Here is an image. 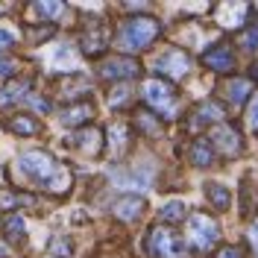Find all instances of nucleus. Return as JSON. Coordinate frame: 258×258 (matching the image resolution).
Listing matches in <instances>:
<instances>
[{
	"label": "nucleus",
	"mask_w": 258,
	"mask_h": 258,
	"mask_svg": "<svg viewBox=\"0 0 258 258\" xmlns=\"http://www.w3.org/2000/svg\"><path fill=\"white\" fill-rule=\"evenodd\" d=\"M18 167H21V173L30 179L32 185H38V188H44V191L62 194V191H68V185H71V173L62 167V161H56L50 153H41V150L24 153Z\"/></svg>",
	"instance_id": "nucleus-1"
},
{
	"label": "nucleus",
	"mask_w": 258,
	"mask_h": 258,
	"mask_svg": "<svg viewBox=\"0 0 258 258\" xmlns=\"http://www.w3.org/2000/svg\"><path fill=\"white\" fill-rule=\"evenodd\" d=\"M159 35H161V24L156 18L135 15L123 24V30H120V44H123V50H129V53H141V50H147Z\"/></svg>",
	"instance_id": "nucleus-2"
},
{
	"label": "nucleus",
	"mask_w": 258,
	"mask_h": 258,
	"mask_svg": "<svg viewBox=\"0 0 258 258\" xmlns=\"http://www.w3.org/2000/svg\"><path fill=\"white\" fill-rule=\"evenodd\" d=\"M141 100L159 114H170L176 109V88L167 80H161V77H150L141 85Z\"/></svg>",
	"instance_id": "nucleus-3"
},
{
	"label": "nucleus",
	"mask_w": 258,
	"mask_h": 258,
	"mask_svg": "<svg viewBox=\"0 0 258 258\" xmlns=\"http://www.w3.org/2000/svg\"><path fill=\"white\" fill-rule=\"evenodd\" d=\"M150 255L153 258H188V246L170 226H156L150 232Z\"/></svg>",
	"instance_id": "nucleus-4"
},
{
	"label": "nucleus",
	"mask_w": 258,
	"mask_h": 258,
	"mask_svg": "<svg viewBox=\"0 0 258 258\" xmlns=\"http://www.w3.org/2000/svg\"><path fill=\"white\" fill-rule=\"evenodd\" d=\"M188 241L197 249H211L220 241V226L214 223L209 214H191L188 217Z\"/></svg>",
	"instance_id": "nucleus-5"
},
{
	"label": "nucleus",
	"mask_w": 258,
	"mask_h": 258,
	"mask_svg": "<svg viewBox=\"0 0 258 258\" xmlns=\"http://www.w3.org/2000/svg\"><path fill=\"white\" fill-rule=\"evenodd\" d=\"M211 147H214V153H220L223 159H235V156H241L243 150V138L241 132L232 126V123H220V126H214L211 132Z\"/></svg>",
	"instance_id": "nucleus-6"
},
{
	"label": "nucleus",
	"mask_w": 258,
	"mask_h": 258,
	"mask_svg": "<svg viewBox=\"0 0 258 258\" xmlns=\"http://www.w3.org/2000/svg\"><path fill=\"white\" fill-rule=\"evenodd\" d=\"M161 80H185L191 74V56L179 47H167L159 59Z\"/></svg>",
	"instance_id": "nucleus-7"
},
{
	"label": "nucleus",
	"mask_w": 258,
	"mask_h": 258,
	"mask_svg": "<svg viewBox=\"0 0 258 258\" xmlns=\"http://www.w3.org/2000/svg\"><path fill=\"white\" fill-rule=\"evenodd\" d=\"M141 74V64L135 62V59H129V56H117V59H109V62L100 64V77L103 80H132V77H138Z\"/></svg>",
	"instance_id": "nucleus-8"
},
{
	"label": "nucleus",
	"mask_w": 258,
	"mask_h": 258,
	"mask_svg": "<svg viewBox=\"0 0 258 258\" xmlns=\"http://www.w3.org/2000/svg\"><path fill=\"white\" fill-rule=\"evenodd\" d=\"M114 217L117 220H123V223H135V220H141L147 211V200L144 197H138V194H123V197H117L114 200Z\"/></svg>",
	"instance_id": "nucleus-9"
},
{
	"label": "nucleus",
	"mask_w": 258,
	"mask_h": 258,
	"mask_svg": "<svg viewBox=\"0 0 258 258\" xmlns=\"http://www.w3.org/2000/svg\"><path fill=\"white\" fill-rule=\"evenodd\" d=\"M82 53L85 56H100V53H106V47H109V27L100 21V24H94V27H88V30L82 32Z\"/></svg>",
	"instance_id": "nucleus-10"
},
{
	"label": "nucleus",
	"mask_w": 258,
	"mask_h": 258,
	"mask_svg": "<svg viewBox=\"0 0 258 258\" xmlns=\"http://www.w3.org/2000/svg\"><path fill=\"white\" fill-rule=\"evenodd\" d=\"M203 64L209 71H217V74H229L235 68V53H232L229 44H214L203 53Z\"/></svg>",
	"instance_id": "nucleus-11"
},
{
	"label": "nucleus",
	"mask_w": 258,
	"mask_h": 258,
	"mask_svg": "<svg viewBox=\"0 0 258 258\" xmlns=\"http://www.w3.org/2000/svg\"><path fill=\"white\" fill-rule=\"evenodd\" d=\"M91 117H94V103H91V100H80V103H71L68 109H62V112H59V120H62L64 126H74V129L85 126V123H88Z\"/></svg>",
	"instance_id": "nucleus-12"
},
{
	"label": "nucleus",
	"mask_w": 258,
	"mask_h": 258,
	"mask_svg": "<svg viewBox=\"0 0 258 258\" xmlns=\"http://www.w3.org/2000/svg\"><path fill=\"white\" fill-rule=\"evenodd\" d=\"M68 147L80 150L85 156H100L103 153V132L100 129H82L74 138H68Z\"/></svg>",
	"instance_id": "nucleus-13"
},
{
	"label": "nucleus",
	"mask_w": 258,
	"mask_h": 258,
	"mask_svg": "<svg viewBox=\"0 0 258 258\" xmlns=\"http://www.w3.org/2000/svg\"><path fill=\"white\" fill-rule=\"evenodd\" d=\"M246 12H249V6H243V3H226V6H217V9H214V18H217V24L235 30V27L243 24V15H246Z\"/></svg>",
	"instance_id": "nucleus-14"
},
{
	"label": "nucleus",
	"mask_w": 258,
	"mask_h": 258,
	"mask_svg": "<svg viewBox=\"0 0 258 258\" xmlns=\"http://www.w3.org/2000/svg\"><path fill=\"white\" fill-rule=\"evenodd\" d=\"M220 120H223V106H217L214 100H206L194 109V126H209V123L220 126Z\"/></svg>",
	"instance_id": "nucleus-15"
},
{
	"label": "nucleus",
	"mask_w": 258,
	"mask_h": 258,
	"mask_svg": "<svg viewBox=\"0 0 258 258\" xmlns=\"http://www.w3.org/2000/svg\"><path fill=\"white\" fill-rule=\"evenodd\" d=\"M188 156H191V164L194 167H209L211 161H214V147H211L209 138H197L188 150Z\"/></svg>",
	"instance_id": "nucleus-16"
},
{
	"label": "nucleus",
	"mask_w": 258,
	"mask_h": 258,
	"mask_svg": "<svg viewBox=\"0 0 258 258\" xmlns=\"http://www.w3.org/2000/svg\"><path fill=\"white\" fill-rule=\"evenodd\" d=\"M252 94V82L243 80V77H235V80L226 85V100L232 103V106H243L246 100Z\"/></svg>",
	"instance_id": "nucleus-17"
},
{
	"label": "nucleus",
	"mask_w": 258,
	"mask_h": 258,
	"mask_svg": "<svg viewBox=\"0 0 258 258\" xmlns=\"http://www.w3.org/2000/svg\"><path fill=\"white\" fill-rule=\"evenodd\" d=\"M30 91V80H9L0 88V106H12L18 100H24Z\"/></svg>",
	"instance_id": "nucleus-18"
},
{
	"label": "nucleus",
	"mask_w": 258,
	"mask_h": 258,
	"mask_svg": "<svg viewBox=\"0 0 258 258\" xmlns=\"http://www.w3.org/2000/svg\"><path fill=\"white\" fill-rule=\"evenodd\" d=\"M6 126H9V132H15V135H38L41 132V123L32 114H15V117L6 120Z\"/></svg>",
	"instance_id": "nucleus-19"
},
{
	"label": "nucleus",
	"mask_w": 258,
	"mask_h": 258,
	"mask_svg": "<svg viewBox=\"0 0 258 258\" xmlns=\"http://www.w3.org/2000/svg\"><path fill=\"white\" fill-rule=\"evenodd\" d=\"M206 197H209V203L217 211H226L229 206H232V194H229V188L217 185V182H209V185H206Z\"/></svg>",
	"instance_id": "nucleus-20"
},
{
	"label": "nucleus",
	"mask_w": 258,
	"mask_h": 258,
	"mask_svg": "<svg viewBox=\"0 0 258 258\" xmlns=\"http://www.w3.org/2000/svg\"><path fill=\"white\" fill-rule=\"evenodd\" d=\"M30 194H18V191H0V211H15L21 206H32Z\"/></svg>",
	"instance_id": "nucleus-21"
},
{
	"label": "nucleus",
	"mask_w": 258,
	"mask_h": 258,
	"mask_svg": "<svg viewBox=\"0 0 258 258\" xmlns=\"http://www.w3.org/2000/svg\"><path fill=\"white\" fill-rule=\"evenodd\" d=\"M47 252H50V258H71V252H74V241H71V235H56V238H50L47 241Z\"/></svg>",
	"instance_id": "nucleus-22"
},
{
	"label": "nucleus",
	"mask_w": 258,
	"mask_h": 258,
	"mask_svg": "<svg viewBox=\"0 0 258 258\" xmlns=\"http://www.w3.org/2000/svg\"><path fill=\"white\" fill-rule=\"evenodd\" d=\"M3 232H6V241L21 243V241H24V235H27V223H24V217L12 214V217L3 223Z\"/></svg>",
	"instance_id": "nucleus-23"
},
{
	"label": "nucleus",
	"mask_w": 258,
	"mask_h": 258,
	"mask_svg": "<svg viewBox=\"0 0 258 258\" xmlns=\"http://www.w3.org/2000/svg\"><path fill=\"white\" fill-rule=\"evenodd\" d=\"M135 126L141 129L144 135L156 138V135L161 132V117H156V114H150V112H138V117H135Z\"/></svg>",
	"instance_id": "nucleus-24"
},
{
	"label": "nucleus",
	"mask_w": 258,
	"mask_h": 258,
	"mask_svg": "<svg viewBox=\"0 0 258 258\" xmlns=\"http://www.w3.org/2000/svg\"><path fill=\"white\" fill-rule=\"evenodd\" d=\"M32 12H35V15H41L44 21H53V18L64 15V6H62V3L47 0V3H35V6H32Z\"/></svg>",
	"instance_id": "nucleus-25"
},
{
	"label": "nucleus",
	"mask_w": 258,
	"mask_h": 258,
	"mask_svg": "<svg viewBox=\"0 0 258 258\" xmlns=\"http://www.w3.org/2000/svg\"><path fill=\"white\" fill-rule=\"evenodd\" d=\"M161 220H164V223H182V220H185V206H182L179 200L167 203V206L161 209Z\"/></svg>",
	"instance_id": "nucleus-26"
},
{
	"label": "nucleus",
	"mask_w": 258,
	"mask_h": 258,
	"mask_svg": "<svg viewBox=\"0 0 258 258\" xmlns=\"http://www.w3.org/2000/svg\"><path fill=\"white\" fill-rule=\"evenodd\" d=\"M241 47L243 50H258V21H249L241 30Z\"/></svg>",
	"instance_id": "nucleus-27"
},
{
	"label": "nucleus",
	"mask_w": 258,
	"mask_h": 258,
	"mask_svg": "<svg viewBox=\"0 0 258 258\" xmlns=\"http://www.w3.org/2000/svg\"><path fill=\"white\" fill-rule=\"evenodd\" d=\"M214 258H243V252H241V246H220Z\"/></svg>",
	"instance_id": "nucleus-28"
},
{
	"label": "nucleus",
	"mask_w": 258,
	"mask_h": 258,
	"mask_svg": "<svg viewBox=\"0 0 258 258\" xmlns=\"http://www.w3.org/2000/svg\"><path fill=\"white\" fill-rule=\"evenodd\" d=\"M12 44H15V35H12L9 30H0V53H6Z\"/></svg>",
	"instance_id": "nucleus-29"
},
{
	"label": "nucleus",
	"mask_w": 258,
	"mask_h": 258,
	"mask_svg": "<svg viewBox=\"0 0 258 258\" xmlns=\"http://www.w3.org/2000/svg\"><path fill=\"white\" fill-rule=\"evenodd\" d=\"M126 100H129V91H126V88H117V91H114V94L109 97V103H112L114 109H117V106H123Z\"/></svg>",
	"instance_id": "nucleus-30"
},
{
	"label": "nucleus",
	"mask_w": 258,
	"mask_h": 258,
	"mask_svg": "<svg viewBox=\"0 0 258 258\" xmlns=\"http://www.w3.org/2000/svg\"><path fill=\"white\" fill-rule=\"evenodd\" d=\"M249 129L258 132V100H252V106H249Z\"/></svg>",
	"instance_id": "nucleus-31"
},
{
	"label": "nucleus",
	"mask_w": 258,
	"mask_h": 258,
	"mask_svg": "<svg viewBox=\"0 0 258 258\" xmlns=\"http://www.w3.org/2000/svg\"><path fill=\"white\" fill-rule=\"evenodd\" d=\"M15 74V62L12 59H0V77H12Z\"/></svg>",
	"instance_id": "nucleus-32"
},
{
	"label": "nucleus",
	"mask_w": 258,
	"mask_h": 258,
	"mask_svg": "<svg viewBox=\"0 0 258 258\" xmlns=\"http://www.w3.org/2000/svg\"><path fill=\"white\" fill-rule=\"evenodd\" d=\"M252 71H255V74H252V77H255V80H258V64H255V68H252Z\"/></svg>",
	"instance_id": "nucleus-33"
},
{
	"label": "nucleus",
	"mask_w": 258,
	"mask_h": 258,
	"mask_svg": "<svg viewBox=\"0 0 258 258\" xmlns=\"http://www.w3.org/2000/svg\"><path fill=\"white\" fill-rule=\"evenodd\" d=\"M0 12H3V6H0Z\"/></svg>",
	"instance_id": "nucleus-34"
}]
</instances>
